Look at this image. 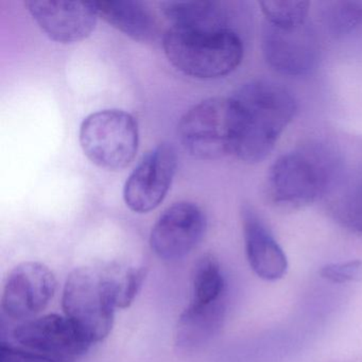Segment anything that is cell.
<instances>
[{"mask_svg":"<svg viewBox=\"0 0 362 362\" xmlns=\"http://www.w3.org/2000/svg\"><path fill=\"white\" fill-rule=\"evenodd\" d=\"M230 98L237 119L234 156L243 162H262L293 119L296 100L283 86L264 80L243 84Z\"/></svg>","mask_w":362,"mask_h":362,"instance_id":"6da1fadb","label":"cell"},{"mask_svg":"<svg viewBox=\"0 0 362 362\" xmlns=\"http://www.w3.org/2000/svg\"><path fill=\"white\" fill-rule=\"evenodd\" d=\"M340 158L323 144H308L281 156L271 167L267 194L285 209H300L332 194L342 180Z\"/></svg>","mask_w":362,"mask_h":362,"instance_id":"7a4b0ae2","label":"cell"},{"mask_svg":"<svg viewBox=\"0 0 362 362\" xmlns=\"http://www.w3.org/2000/svg\"><path fill=\"white\" fill-rule=\"evenodd\" d=\"M165 54L181 73L198 79L224 77L240 65L243 44L228 27L171 26L164 35Z\"/></svg>","mask_w":362,"mask_h":362,"instance_id":"3957f363","label":"cell"},{"mask_svg":"<svg viewBox=\"0 0 362 362\" xmlns=\"http://www.w3.org/2000/svg\"><path fill=\"white\" fill-rule=\"evenodd\" d=\"M62 306L65 317L92 344L105 340L117 308L115 277L92 267L75 269L65 281Z\"/></svg>","mask_w":362,"mask_h":362,"instance_id":"277c9868","label":"cell"},{"mask_svg":"<svg viewBox=\"0 0 362 362\" xmlns=\"http://www.w3.org/2000/svg\"><path fill=\"white\" fill-rule=\"evenodd\" d=\"M236 134V110L230 97L201 101L184 114L179 124L182 146L198 160L234 156Z\"/></svg>","mask_w":362,"mask_h":362,"instance_id":"5b68a950","label":"cell"},{"mask_svg":"<svg viewBox=\"0 0 362 362\" xmlns=\"http://www.w3.org/2000/svg\"><path fill=\"white\" fill-rule=\"evenodd\" d=\"M79 141L88 160L105 170L128 166L139 148V127L122 110H103L88 115L80 127Z\"/></svg>","mask_w":362,"mask_h":362,"instance_id":"8992f818","label":"cell"},{"mask_svg":"<svg viewBox=\"0 0 362 362\" xmlns=\"http://www.w3.org/2000/svg\"><path fill=\"white\" fill-rule=\"evenodd\" d=\"M177 166V154L171 144H160L139 160L124 188V199L139 214L156 209L168 194Z\"/></svg>","mask_w":362,"mask_h":362,"instance_id":"52a82bcc","label":"cell"},{"mask_svg":"<svg viewBox=\"0 0 362 362\" xmlns=\"http://www.w3.org/2000/svg\"><path fill=\"white\" fill-rule=\"evenodd\" d=\"M206 217L198 205L177 202L158 218L150 235V247L164 260L185 257L202 240Z\"/></svg>","mask_w":362,"mask_h":362,"instance_id":"ba28073f","label":"cell"},{"mask_svg":"<svg viewBox=\"0 0 362 362\" xmlns=\"http://www.w3.org/2000/svg\"><path fill=\"white\" fill-rule=\"evenodd\" d=\"M56 290V276L48 267L41 262H23L8 275L1 307L12 319H31L48 306Z\"/></svg>","mask_w":362,"mask_h":362,"instance_id":"9c48e42d","label":"cell"},{"mask_svg":"<svg viewBox=\"0 0 362 362\" xmlns=\"http://www.w3.org/2000/svg\"><path fill=\"white\" fill-rule=\"evenodd\" d=\"M262 54L274 71L290 77L307 75L319 60V44L306 24L279 28L267 24L262 33Z\"/></svg>","mask_w":362,"mask_h":362,"instance_id":"30bf717a","label":"cell"},{"mask_svg":"<svg viewBox=\"0 0 362 362\" xmlns=\"http://www.w3.org/2000/svg\"><path fill=\"white\" fill-rule=\"evenodd\" d=\"M25 6L46 35L62 44L90 37L99 18L95 3L28 0Z\"/></svg>","mask_w":362,"mask_h":362,"instance_id":"8fae6325","label":"cell"},{"mask_svg":"<svg viewBox=\"0 0 362 362\" xmlns=\"http://www.w3.org/2000/svg\"><path fill=\"white\" fill-rule=\"evenodd\" d=\"M13 336L31 351L69 359L83 355L92 345L69 317L59 315L29 320L14 330Z\"/></svg>","mask_w":362,"mask_h":362,"instance_id":"7c38bea8","label":"cell"},{"mask_svg":"<svg viewBox=\"0 0 362 362\" xmlns=\"http://www.w3.org/2000/svg\"><path fill=\"white\" fill-rule=\"evenodd\" d=\"M240 216L245 254L252 270L264 281L283 279L288 270L287 257L264 220L249 205L243 206Z\"/></svg>","mask_w":362,"mask_h":362,"instance_id":"4fadbf2b","label":"cell"},{"mask_svg":"<svg viewBox=\"0 0 362 362\" xmlns=\"http://www.w3.org/2000/svg\"><path fill=\"white\" fill-rule=\"evenodd\" d=\"M226 311V298L205 306L189 303L177 321L175 346L183 353H194L202 349L221 328Z\"/></svg>","mask_w":362,"mask_h":362,"instance_id":"5bb4252c","label":"cell"},{"mask_svg":"<svg viewBox=\"0 0 362 362\" xmlns=\"http://www.w3.org/2000/svg\"><path fill=\"white\" fill-rule=\"evenodd\" d=\"M95 6L99 18L134 41L149 42L156 35V20L141 1H98Z\"/></svg>","mask_w":362,"mask_h":362,"instance_id":"9a60e30c","label":"cell"},{"mask_svg":"<svg viewBox=\"0 0 362 362\" xmlns=\"http://www.w3.org/2000/svg\"><path fill=\"white\" fill-rule=\"evenodd\" d=\"M162 11L167 20L171 23V26L196 28L228 27L226 12L218 3L167 1L162 4Z\"/></svg>","mask_w":362,"mask_h":362,"instance_id":"2e32d148","label":"cell"},{"mask_svg":"<svg viewBox=\"0 0 362 362\" xmlns=\"http://www.w3.org/2000/svg\"><path fill=\"white\" fill-rule=\"evenodd\" d=\"M334 219L349 230L362 234V167L349 177L341 180L332 194Z\"/></svg>","mask_w":362,"mask_h":362,"instance_id":"e0dca14e","label":"cell"},{"mask_svg":"<svg viewBox=\"0 0 362 362\" xmlns=\"http://www.w3.org/2000/svg\"><path fill=\"white\" fill-rule=\"evenodd\" d=\"M223 298H226V281L221 266L215 256L205 254L194 266L190 304L205 306Z\"/></svg>","mask_w":362,"mask_h":362,"instance_id":"ac0fdd59","label":"cell"},{"mask_svg":"<svg viewBox=\"0 0 362 362\" xmlns=\"http://www.w3.org/2000/svg\"><path fill=\"white\" fill-rule=\"evenodd\" d=\"M259 5L267 24L279 28H296L306 24L307 1H260Z\"/></svg>","mask_w":362,"mask_h":362,"instance_id":"d6986e66","label":"cell"},{"mask_svg":"<svg viewBox=\"0 0 362 362\" xmlns=\"http://www.w3.org/2000/svg\"><path fill=\"white\" fill-rule=\"evenodd\" d=\"M146 275L145 267H133L124 273L122 279H115L117 308L126 309L132 305L143 287Z\"/></svg>","mask_w":362,"mask_h":362,"instance_id":"ffe728a7","label":"cell"},{"mask_svg":"<svg viewBox=\"0 0 362 362\" xmlns=\"http://www.w3.org/2000/svg\"><path fill=\"white\" fill-rule=\"evenodd\" d=\"M332 26L339 33H349L362 25V3H336L330 11Z\"/></svg>","mask_w":362,"mask_h":362,"instance_id":"44dd1931","label":"cell"},{"mask_svg":"<svg viewBox=\"0 0 362 362\" xmlns=\"http://www.w3.org/2000/svg\"><path fill=\"white\" fill-rule=\"evenodd\" d=\"M320 274L326 281L334 284L359 281L362 279V260L328 264L321 269Z\"/></svg>","mask_w":362,"mask_h":362,"instance_id":"7402d4cb","label":"cell"},{"mask_svg":"<svg viewBox=\"0 0 362 362\" xmlns=\"http://www.w3.org/2000/svg\"><path fill=\"white\" fill-rule=\"evenodd\" d=\"M0 362H73V360L39 353L31 349L26 351L3 343L0 346Z\"/></svg>","mask_w":362,"mask_h":362,"instance_id":"603a6c76","label":"cell"}]
</instances>
